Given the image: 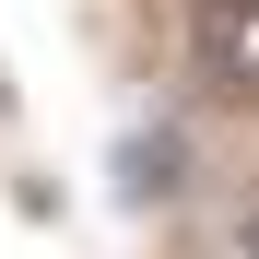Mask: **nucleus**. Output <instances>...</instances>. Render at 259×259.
<instances>
[{"instance_id": "1", "label": "nucleus", "mask_w": 259, "mask_h": 259, "mask_svg": "<svg viewBox=\"0 0 259 259\" xmlns=\"http://www.w3.org/2000/svg\"><path fill=\"white\" fill-rule=\"evenodd\" d=\"M200 59L224 95H259V0H200Z\"/></svg>"}, {"instance_id": "2", "label": "nucleus", "mask_w": 259, "mask_h": 259, "mask_svg": "<svg viewBox=\"0 0 259 259\" xmlns=\"http://www.w3.org/2000/svg\"><path fill=\"white\" fill-rule=\"evenodd\" d=\"M118 165H130V200H165V189H177V142H165V130H153V142H130Z\"/></svg>"}, {"instance_id": "3", "label": "nucleus", "mask_w": 259, "mask_h": 259, "mask_svg": "<svg viewBox=\"0 0 259 259\" xmlns=\"http://www.w3.org/2000/svg\"><path fill=\"white\" fill-rule=\"evenodd\" d=\"M247 259H259V212H247Z\"/></svg>"}]
</instances>
